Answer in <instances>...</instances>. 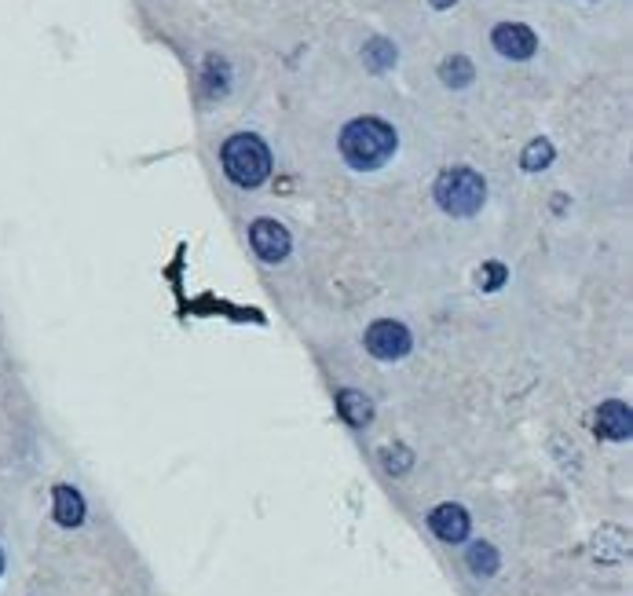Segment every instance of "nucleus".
I'll list each match as a JSON object with an SVG mask.
<instances>
[{
  "instance_id": "nucleus-1",
  "label": "nucleus",
  "mask_w": 633,
  "mask_h": 596,
  "mask_svg": "<svg viewBox=\"0 0 633 596\" xmlns=\"http://www.w3.org/2000/svg\"><path fill=\"white\" fill-rule=\"evenodd\" d=\"M341 154L352 169H381L396 154V128L381 118H355L341 128Z\"/></svg>"
},
{
  "instance_id": "nucleus-2",
  "label": "nucleus",
  "mask_w": 633,
  "mask_h": 596,
  "mask_svg": "<svg viewBox=\"0 0 633 596\" xmlns=\"http://www.w3.org/2000/svg\"><path fill=\"white\" fill-rule=\"evenodd\" d=\"M220 161H224V172L227 180L238 183V187H260V183L268 180L271 172V150L268 143L253 132H238L224 143L220 150Z\"/></svg>"
},
{
  "instance_id": "nucleus-3",
  "label": "nucleus",
  "mask_w": 633,
  "mask_h": 596,
  "mask_svg": "<svg viewBox=\"0 0 633 596\" xmlns=\"http://www.w3.org/2000/svg\"><path fill=\"white\" fill-rule=\"evenodd\" d=\"M436 202L451 216H476L487 202V183L473 169H447L436 180Z\"/></svg>"
},
{
  "instance_id": "nucleus-4",
  "label": "nucleus",
  "mask_w": 633,
  "mask_h": 596,
  "mask_svg": "<svg viewBox=\"0 0 633 596\" xmlns=\"http://www.w3.org/2000/svg\"><path fill=\"white\" fill-rule=\"evenodd\" d=\"M366 352L374 355V359H403V355L410 352V330L403 326V322H392V319H381L374 322L370 330H366Z\"/></svg>"
},
{
  "instance_id": "nucleus-5",
  "label": "nucleus",
  "mask_w": 633,
  "mask_h": 596,
  "mask_svg": "<svg viewBox=\"0 0 633 596\" xmlns=\"http://www.w3.org/2000/svg\"><path fill=\"white\" fill-rule=\"evenodd\" d=\"M249 242H253L260 260H268V264H279L290 253V231L279 220H257L249 227Z\"/></svg>"
},
{
  "instance_id": "nucleus-6",
  "label": "nucleus",
  "mask_w": 633,
  "mask_h": 596,
  "mask_svg": "<svg viewBox=\"0 0 633 596\" xmlns=\"http://www.w3.org/2000/svg\"><path fill=\"white\" fill-rule=\"evenodd\" d=\"M491 41L494 48H498V55H505V59H531L538 48L535 33H531V26H524V22H502V26H494Z\"/></svg>"
},
{
  "instance_id": "nucleus-7",
  "label": "nucleus",
  "mask_w": 633,
  "mask_h": 596,
  "mask_svg": "<svg viewBox=\"0 0 633 596\" xmlns=\"http://www.w3.org/2000/svg\"><path fill=\"white\" fill-rule=\"evenodd\" d=\"M429 527L440 542L458 545L469 538V512H465L462 505H451V501H447V505H436V509L429 512Z\"/></svg>"
},
{
  "instance_id": "nucleus-8",
  "label": "nucleus",
  "mask_w": 633,
  "mask_h": 596,
  "mask_svg": "<svg viewBox=\"0 0 633 596\" xmlns=\"http://www.w3.org/2000/svg\"><path fill=\"white\" fill-rule=\"evenodd\" d=\"M630 428H633V417L623 399H608V403L597 410V436L612 439V443H623V439H630Z\"/></svg>"
},
{
  "instance_id": "nucleus-9",
  "label": "nucleus",
  "mask_w": 633,
  "mask_h": 596,
  "mask_svg": "<svg viewBox=\"0 0 633 596\" xmlns=\"http://www.w3.org/2000/svg\"><path fill=\"white\" fill-rule=\"evenodd\" d=\"M52 512L59 527H81V523H85V498H81L74 487L59 483V487L52 490Z\"/></svg>"
},
{
  "instance_id": "nucleus-10",
  "label": "nucleus",
  "mask_w": 633,
  "mask_h": 596,
  "mask_svg": "<svg viewBox=\"0 0 633 596\" xmlns=\"http://www.w3.org/2000/svg\"><path fill=\"white\" fill-rule=\"evenodd\" d=\"M337 410H341V417L352 428H366V421L374 417V406H370V399H366L363 392H352V388L337 395Z\"/></svg>"
},
{
  "instance_id": "nucleus-11",
  "label": "nucleus",
  "mask_w": 633,
  "mask_h": 596,
  "mask_svg": "<svg viewBox=\"0 0 633 596\" xmlns=\"http://www.w3.org/2000/svg\"><path fill=\"white\" fill-rule=\"evenodd\" d=\"M440 77H443V85L462 88V85H469V81H473V63H469L465 55H451V59H443Z\"/></svg>"
},
{
  "instance_id": "nucleus-12",
  "label": "nucleus",
  "mask_w": 633,
  "mask_h": 596,
  "mask_svg": "<svg viewBox=\"0 0 633 596\" xmlns=\"http://www.w3.org/2000/svg\"><path fill=\"white\" fill-rule=\"evenodd\" d=\"M469 571L480 575V578H487V575L498 571V553H494V545H487V542L469 545Z\"/></svg>"
},
{
  "instance_id": "nucleus-13",
  "label": "nucleus",
  "mask_w": 633,
  "mask_h": 596,
  "mask_svg": "<svg viewBox=\"0 0 633 596\" xmlns=\"http://www.w3.org/2000/svg\"><path fill=\"white\" fill-rule=\"evenodd\" d=\"M549 161H553V143H549V139H531L520 165H524L527 172H538V169H546Z\"/></svg>"
},
{
  "instance_id": "nucleus-14",
  "label": "nucleus",
  "mask_w": 633,
  "mask_h": 596,
  "mask_svg": "<svg viewBox=\"0 0 633 596\" xmlns=\"http://www.w3.org/2000/svg\"><path fill=\"white\" fill-rule=\"evenodd\" d=\"M363 59H366V66H370V70H377V74H381V70H388V66L396 63V48L377 37V41H370V48L363 52Z\"/></svg>"
},
{
  "instance_id": "nucleus-15",
  "label": "nucleus",
  "mask_w": 633,
  "mask_h": 596,
  "mask_svg": "<svg viewBox=\"0 0 633 596\" xmlns=\"http://www.w3.org/2000/svg\"><path fill=\"white\" fill-rule=\"evenodd\" d=\"M505 282V267L502 264H487L480 271V286H487V289H498Z\"/></svg>"
},
{
  "instance_id": "nucleus-16",
  "label": "nucleus",
  "mask_w": 633,
  "mask_h": 596,
  "mask_svg": "<svg viewBox=\"0 0 633 596\" xmlns=\"http://www.w3.org/2000/svg\"><path fill=\"white\" fill-rule=\"evenodd\" d=\"M454 0H432V8H451Z\"/></svg>"
},
{
  "instance_id": "nucleus-17",
  "label": "nucleus",
  "mask_w": 633,
  "mask_h": 596,
  "mask_svg": "<svg viewBox=\"0 0 633 596\" xmlns=\"http://www.w3.org/2000/svg\"><path fill=\"white\" fill-rule=\"evenodd\" d=\"M0 575H4V549H0Z\"/></svg>"
}]
</instances>
